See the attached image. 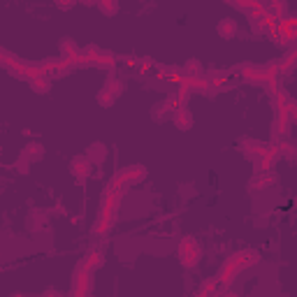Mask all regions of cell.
I'll list each match as a JSON object with an SVG mask.
<instances>
[{"mask_svg":"<svg viewBox=\"0 0 297 297\" xmlns=\"http://www.w3.org/2000/svg\"><path fill=\"white\" fill-rule=\"evenodd\" d=\"M100 9L105 12V14H116V9H119V0H98Z\"/></svg>","mask_w":297,"mask_h":297,"instance_id":"obj_8","label":"cell"},{"mask_svg":"<svg viewBox=\"0 0 297 297\" xmlns=\"http://www.w3.org/2000/svg\"><path fill=\"white\" fill-rule=\"evenodd\" d=\"M72 174L79 179V181H84V179L91 174V160H86V158H74L72 160Z\"/></svg>","mask_w":297,"mask_h":297,"instance_id":"obj_3","label":"cell"},{"mask_svg":"<svg viewBox=\"0 0 297 297\" xmlns=\"http://www.w3.org/2000/svg\"><path fill=\"white\" fill-rule=\"evenodd\" d=\"M26 153H28V156H30V158H35V156L40 158V156H42V147H35V144H30V147H28V151H26Z\"/></svg>","mask_w":297,"mask_h":297,"instance_id":"obj_12","label":"cell"},{"mask_svg":"<svg viewBox=\"0 0 297 297\" xmlns=\"http://www.w3.org/2000/svg\"><path fill=\"white\" fill-rule=\"evenodd\" d=\"M72 2H74V0H56V5H58V7H63V9H65V7H70Z\"/></svg>","mask_w":297,"mask_h":297,"instance_id":"obj_13","label":"cell"},{"mask_svg":"<svg viewBox=\"0 0 297 297\" xmlns=\"http://www.w3.org/2000/svg\"><path fill=\"white\" fill-rule=\"evenodd\" d=\"M84 2H98V0H84Z\"/></svg>","mask_w":297,"mask_h":297,"instance_id":"obj_14","label":"cell"},{"mask_svg":"<svg viewBox=\"0 0 297 297\" xmlns=\"http://www.w3.org/2000/svg\"><path fill=\"white\" fill-rule=\"evenodd\" d=\"M93 65H98V67L114 65V56H109V54H100V56H93Z\"/></svg>","mask_w":297,"mask_h":297,"instance_id":"obj_9","label":"cell"},{"mask_svg":"<svg viewBox=\"0 0 297 297\" xmlns=\"http://www.w3.org/2000/svg\"><path fill=\"white\" fill-rule=\"evenodd\" d=\"M105 156H107V148L102 147V144H93L91 151H89V158H91L93 163H98V165L105 160Z\"/></svg>","mask_w":297,"mask_h":297,"instance_id":"obj_7","label":"cell"},{"mask_svg":"<svg viewBox=\"0 0 297 297\" xmlns=\"http://www.w3.org/2000/svg\"><path fill=\"white\" fill-rule=\"evenodd\" d=\"M119 91H121V82H116V79H112V82L100 91L98 100H100V105H112L114 102V98L119 95Z\"/></svg>","mask_w":297,"mask_h":297,"instance_id":"obj_2","label":"cell"},{"mask_svg":"<svg viewBox=\"0 0 297 297\" xmlns=\"http://www.w3.org/2000/svg\"><path fill=\"white\" fill-rule=\"evenodd\" d=\"M218 33H221L225 40H230V37H235V33H237V24H235L232 19H223L221 24H218Z\"/></svg>","mask_w":297,"mask_h":297,"instance_id":"obj_5","label":"cell"},{"mask_svg":"<svg viewBox=\"0 0 297 297\" xmlns=\"http://www.w3.org/2000/svg\"><path fill=\"white\" fill-rule=\"evenodd\" d=\"M179 256H181V263L186 267H195L200 258V246L193 239H183L181 246H179Z\"/></svg>","mask_w":297,"mask_h":297,"instance_id":"obj_1","label":"cell"},{"mask_svg":"<svg viewBox=\"0 0 297 297\" xmlns=\"http://www.w3.org/2000/svg\"><path fill=\"white\" fill-rule=\"evenodd\" d=\"M174 123H177L179 130H188L190 125H193V116H190L188 109H186V107L174 109Z\"/></svg>","mask_w":297,"mask_h":297,"instance_id":"obj_4","label":"cell"},{"mask_svg":"<svg viewBox=\"0 0 297 297\" xmlns=\"http://www.w3.org/2000/svg\"><path fill=\"white\" fill-rule=\"evenodd\" d=\"M28 163H30V158H28V153H24V156H21V160H17V170H21V172H28Z\"/></svg>","mask_w":297,"mask_h":297,"instance_id":"obj_11","label":"cell"},{"mask_svg":"<svg viewBox=\"0 0 297 297\" xmlns=\"http://www.w3.org/2000/svg\"><path fill=\"white\" fill-rule=\"evenodd\" d=\"M30 86H33L35 91L47 93V91H49V79H47V74H37V77H30Z\"/></svg>","mask_w":297,"mask_h":297,"instance_id":"obj_6","label":"cell"},{"mask_svg":"<svg viewBox=\"0 0 297 297\" xmlns=\"http://www.w3.org/2000/svg\"><path fill=\"white\" fill-rule=\"evenodd\" d=\"M102 265V256L100 253H91V256L86 258V263L82 265L84 269H95V267H100Z\"/></svg>","mask_w":297,"mask_h":297,"instance_id":"obj_10","label":"cell"}]
</instances>
